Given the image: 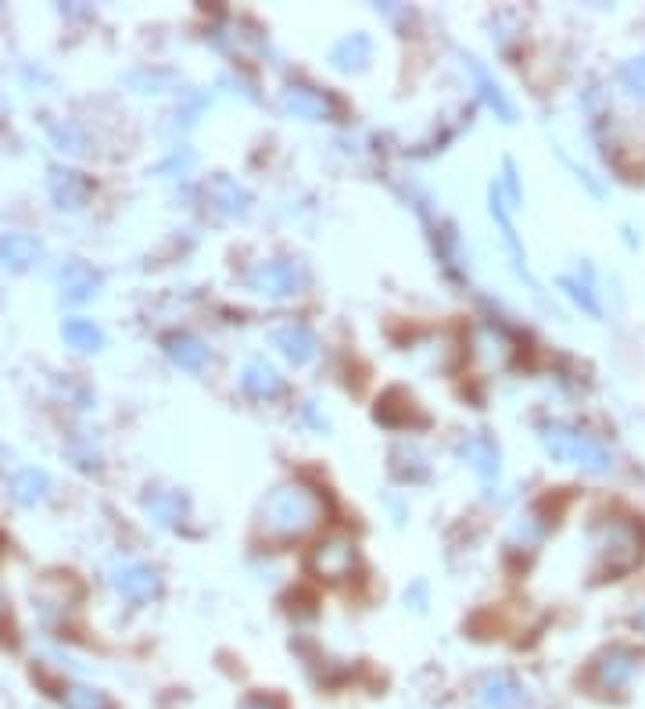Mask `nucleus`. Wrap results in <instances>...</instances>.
I'll return each instance as SVG.
<instances>
[{"instance_id":"1","label":"nucleus","mask_w":645,"mask_h":709,"mask_svg":"<svg viewBox=\"0 0 645 709\" xmlns=\"http://www.w3.org/2000/svg\"><path fill=\"white\" fill-rule=\"evenodd\" d=\"M327 520V498L301 480L276 484L258 505V530L269 541H298Z\"/></svg>"},{"instance_id":"2","label":"nucleus","mask_w":645,"mask_h":709,"mask_svg":"<svg viewBox=\"0 0 645 709\" xmlns=\"http://www.w3.org/2000/svg\"><path fill=\"white\" fill-rule=\"evenodd\" d=\"M595 545V577H624L631 566H638L645 552V527L628 516H610L592 527Z\"/></svg>"},{"instance_id":"3","label":"nucleus","mask_w":645,"mask_h":709,"mask_svg":"<svg viewBox=\"0 0 645 709\" xmlns=\"http://www.w3.org/2000/svg\"><path fill=\"white\" fill-rule=\"evenodd\" d=\"M538 437H542V448L552 455V459L570 462V466H577V470H585V473H595V477L613 470L610 448L602 445L595 434H588V430L559 423V419H545V423H538Z\"/></svg>"},{"instance_id":"4","label":"nucleus","mask_w":645,"mask_h":709,"mask_svg":"<svg viewBox=\"0 0 645 709\" xmlns=\"http://www.w3.org/2000/svg\"><path fill=\"white\" fill-rule=\"evenodd\" d=\"M309 573L316 581H327V584H341L348 577H355L362 566V552L355 545L352 534H344V530H330L316 545L309 548V559H305Z\"/></svg>"},{"instance_id":"5","label":"nucleus","mask_w":645,"mask_h":709,"mask_svg":"<svg viewBox=\"0 0 645 709\" xmlns=\"http://www.w3.org/2000/svg\"><path fill=\"white\" fill-rule=\"evenodd\" d=\"M251 291L262 294V298H294V294L305 291L309 283V269L298 258H269V262H258L248 276Z\"/></svg>"},{"instance_id":"6","label":"nucleus","mask_w":645,"mask_h":709,"mask_svg":"<svg viewBox=\"0 0 645 709\" xmlns=\"http://www.w3.org/2000/svg\"><path fill=\"white\" fill-rule=\"evenodd\" d=\"M638 667H642V652L628 649V645H613V649L595 656L592 670H588V681H592V688H599L602 695H617L628 688L631 677L638 674Z\"/></svg>"},{"instance_id":"7","label":"nucleus","mask_w":645,"mask_h":709,"mask_svg":"<svg viewBox=\"0 0 645 709\" xmlns=\"http://www.w3.org/2000/svg\"><path fill=\"white\" fill-rule=\"evenodd\" d=\"M280 104H284V112L294 115V119H305V122H334L341 119V104L337 97H330L327 90H316V86H305V83H291L280 94Z\"/></svg>"},{"instance_id":"8","label":"nucleus","mask_w":645,"mask_h":709,"mask_svg":"<svg viewBox=\"0 0 645 709\" xmlns=\"http://www.w3.org/2000/svg\"><path fill=\"white\" fill-rule=\"evenodd\" d=\"M459 61H463V69L470 72L473 90H477V97L488 104V112H495V119H502V122H516V104L509 101V94L502 90L499 79L491 76L488 65L470 51H459Z\"/></svg>"},{"instance_id":"9","label":"nucleus","mask_w":645,"mask_h":709,"mask_svg":"<svg viewBox=\"0 0 645 709\" xmlns=\"http://www.w3.org/2000/svg\"><path fill=\"white\" fill-rule=\"evenodd\" d=\"M488 212H491V219H495V226H499L502 244H506L509 262H513L516 276H520V280H527V287H531L534 294H542V291H538V283L531 280V273H527V251H524V244H520V233H516L513 219H509V201L502 197L499 183H491V187H488Z\"/></svg>"},{"instance_id":"10","label":"nucleus","mask_w":645,"mask_h":709,"mask_svg":"<svg viewBox=\"0 0 645 709\" xmlns=\"http://www.w3.org/2000/svg\"><path fill=\"white\" fill-rule=\"evenodd\" d=\"M112 588L133 606H144L162 595V573L147 563H122L112 570Z\"/></svg>"},{"instance_id":"11","label":"nucleus","mask_w":645,"mask_h":709,"mask_svg":"<svg viewBox=\"0 0 645 709\" xmlns=\"http://www.w3.org/2000/svg\"><path fill=\"white\" fill-rule=\"evenodd\" d=\"M47 190H51V201L61 212H79V208H86L90 194H94V183L79 169L51 165V169H47Z\"/></svg>"},{"instance_id":"12","label":"nucleus","mask_w":645,"mask_h":709,"mask_svg":"<svg viewBox=\"0 0 645 709\" xmlns=\"http://www.w3.org/2000/svg\"><path fill=\"white\" fill-rule=\"evenodd\" d=\"M101 273H97L90 262H79V258H72V262L61 265L58 273V291H61V301H69V305H83V301L97 298V291H101Z\"/></svg>"},{"instance_id":"13","label":"nucleus","mask_w":645,"mask_h":709,"mask_svg":"<svg viewBox=\"0 0 645 709\" xmlns=\"http://www.w3.org/2000/svg\"><path fill=\"white\" fill-rule=\"evenodd\" d=\"M205 194L215 212L226 215V219H244V215L251 212L248 187H241V183L233 180V176H226V172H215L212 180L205 183Z\"/></svg>"},{"instance_id":"14","label":"nucleus","mask_w":645,"mask_h":709,"mask_svg":"<svg viewBox=\"0 0 645 709\" xmlns=\"http://www.w3.org/2000/svg\"><path fill=\"white\" fill-rule=\"evenodd\" d=\"M459 455H463V459L470 462V470L484 480H495L502 473V452L499 445H495V437L484 434V430L463 437V441H459Z\"/></svg>"},{"instance_id":"15","label":"nucleus","mask_w":645,"mask_h":709,"mask_svg":"<svg viewBox=\"0 0 645 709\" xmlns=\"http://www.w3.org/2000/svg\"><path fill=\"white\" fill-rule=\"evenodd\" d=\"M477 706L481 709H513L516 702L524 699V688L516 681L513 674L506 670H495V674H484L481 684H477V692H473Z\"/></svg>"},{"instance_id":"16","label":"nucleus","mask_w":645,"mask_h":709,"mask_svg":"<svg viewBox=\"0 0 645 709\" xmlns=\"http://www.w3.org/2000/svg\"><path fill=\"white\" fill-rule=\"evenodd\" d=\"M273 348L280 351L287 362H294V366H305V362L316 359L319 341L305 323H287L273 330Z\"/></svg>"},{"instance_id":"17","label":"nucleus","mask_w":645,"mask_h":709,"mask_svg":"<svg viewBox=\"0 0 645 709\" xmlns=\"http://www.w3.org/2000/svg\"><path fill=\"white\" fill-rule=\"evenodd\" d=\"M43 258V244L33 233H0V265L11 273H26Z\"/></svg>"},{"instance_id":"18","label":"nucleus","mask_w":645,"mask_h":709,"mask_svg":"<svg viewBox=\"0 0 645 709\" xmlns=\"http://www.w3.org/2000/svg\"><path fill=\"white\" fill-rule=\"evenodd\" d=\"M327 58L337 72H362L373 61V40L366 33H348L330 47Z\"/></svg>"},{"instance_id":"19","label":"nucleus","mask_w":645,"mask_h":709,"mask_svg":"<svg viewBox=\"0 0 645 709\" xmlns=\"http://www.w3.org/2000/svg\"><path fill=\"white\" fill-rule=\"evenodd\" d=\"M241 387L251 398H280L284 394V376L273 362L266 359H248L241 369Z\"/></svg>"},{"instance_id":"20","label":"nucleus","mask_w":645,"mask_h":709,"mask_svg":"<svg viewBox=\"0 0 645 709\" xmlns=\"http://www.w3.org/2000/svg\"><path fill=\"white\" fill-rule=\"evenodd\" d=\"M162 348H165V355H169L180 369H187V373H201V369L208 366V359H212L208 344L194 334H169L162 341Z\"/></svg>"},{"instance_id":"21","label":"nucleus","mask_w":645,"mask_h":709,"mask_svg":"<svg viewBox=\"0 0 645 709\" xmlns=\"http://www.w3.org/2000/svg\"><path fill=\"white\" fill-rule=\"evenodd\" d=\"M47 491H51V477H47V470L26 466V470H18L15 477H11V498H15L18 505L43 502V498H47Z\"/></svg>"},{"instance_id":"22","label":"nucleus","mask_w":645,"mask_h":709,"mask_svg":"<svg viewBox=\"0 0 645 709\" xmlns=\"http://www.w3.org/2000/svg\"><path fill=\"white\" fill-rule=\"evenodd\" d=\"M147 513L155 516L162 527H176V523L187 516V498L180 495V491H165V487H158V491H151V495L144 498Z\"/></svg>"},{"instance_id":"23","label":"nucleus","mask_w":645,"mask_h":709,"mask_svg":"<svg viewBox=\"0 0 645 709\" xmlns=\"http://www.w3.org/2000/svg\"><path fill=\"white\" fill-rule=\"evenodd\" d=\"M61 337H65V344L76 351H101L104 348V334L94 319H79V316L65 319V323H61Z\"/></svg>"},{"instance_id":"24","label":"nucleus","mask_w":645,"mask_h":709,"mask_svg":"<svg viewBox=\"0 0 645 709\" xmlns=\"http://www.w3.org/2000/svg\"><path fill=\"white\" fill-rule=\"evenodd\" d=\"M559 291L567 294L570 301H574L577 308H581V312H585V316H592V319H599L602 316V308H599V298H595V291H592V283L588 280H581V276H559Z\"/></svg>"},{"instance_id":"25","label":"nucleus","mask_w":645,"mask_h":709,"mask_svg":"<svg viewBox=\"0 0 645 709\" xmlns=\"http://www.w3.org/2000/svg\"><path fill=\"white\" fill-rule=\"evenodd\" d=\"M61 706L65 709H112V699L101 688H90V684H72L61 695Z\"/></svg>"},{"instance_id":"26","label":"nucleus","mask_w":645,"mask_h":709,"mask_svg":"<svg viewBox=\"0 0 645 709\" xmlns=\"http://www.w3.org/2000/svg\"><path fill=\"white\" fill-rule=\"evenodd\" d=\"M617 83L620 90L628 97H635V101H645V54H635V58H628L624 65L617 69Z\"/></svg>"},{"instance_id":"27","label":"nucleus","mask_w":645,"mask_h":709,"mask_svg":"<svg viewBox=\"0 0 645 709\" xmlns=\"http://www.w3.org/2000/svg\"><path fill=\"white\" fill-rule=\"evenodd\" d=\"M51 144L58 147L61 154H83L86 151V129L79 122L65 119L58 126H51Z\"/></svg>"},{"instance_id":"28","label":"nucleus","mask_w":645,"mask_h":709,"mask_svg":"<svg viewBox=\"0 0 645 709\" xmlns=\"http://www.w3.org/2000/svg\"><path fill=\"white\" fill-rule=\"evenodd\" d=\"M190 165H194V151H190V147H180V151H172L165 162L155 165V176H187Z\"/></svg>"},{"instance_id":"29","label":"nucleus","mask_w":645,"mask_h":709,"mask_svg":"<svg viewBox=\"0 0 645 709\" xmlns=\"http://www.w3.org/2000/svg\"><path fill=\"white\" fill-rule=\"evenodd\" d=\"M499 190H502V197H509V208H520V201H524V190H520V180H516V165H513V158H506V162H502V180H499Z\"/></svg>"},{"instance_id":"30","label":"nucleus","mask_w":645,"mask_h":709,"mask_svg":"<svg viewBox=\"0 0 645 709\" xmlns=\"http://www.w3.org/2000/svg\"><path fill=\"white\" fill-rule=\"evenodd\" d=\"M126 83L137 86L140 94H158V86L169 83V72H147V69H140V72H129Z\"/></svg>"},{"instance_id":"31","label":"nucleus","mask_w":645,"mask_h":709,"mask_svg":"<svg viewBox=\"0 0 645 709\" xmlns=\"http://www.w3.org/2000/svg\"><path fill=\"white\" fill-rule=\"evenodd\" d=\"M405 602H413V609H416V613H423V609H427V584H423V581H416L413 588L405 591Z\"/></svg>"},{"instance_id":"32","label":"nucleus","mask_w":645,"mask_h":709,"mask_svg":"<svg viewBox=\"0 0 645 709\" xmlns=\"http://www.w3.org/2000/svg\"><path fill=\"white\" fill-rule=\"evenodd\" d=\"M241 709H284L273 695H251V699L241 702Z\"/></svg>"},{"instance_id":"33","label":"nucleus","mask_w":645,"mask_h":709,"mask_svg":"<svg viewBox=\"0 0 645 709\" xmlns=\"http://www.w3.org/2000/svg\"><path fill=\"white\" fill-rule=\"evenodd\" d=\"M638 627H642V631H645V606L638 609Z\"/></svg>"}]
</instances>
